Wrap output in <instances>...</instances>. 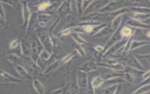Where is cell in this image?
Returning a JSON list of instances; mask_svg holds the SVG:
<instances>
[{
  "instance_id": "obj_41",
  "label": "cell",
  "mask_w": 150,
  "mask_h": 94,
  "mask_svg": "<svg viewBox=\"0 0 150 94\" xmlns=\"http://www.w3.org/2000/svg\"><path fill=\"white\" fill-rule=\"evenodd\" d=\"M83 0H76V4L78 13L79 15L81 14L82 12V5H83Z\"/></svg>"
},
{
  "instance_id": "obj_20",
  "label": "cell",
  "mask_w": 150,
  "mask_h": 94,
  "mask_svg": "<svg viewBox=\"0 0 150 94\" xmlns=\"http://www.w3.org/2000/svg\"><path fill=\"white\" fill-rule=\"evenodd\" d=\"M126 24H127L128 25L135 27V28H144V29H149V24H144V23L141 22V21L135 20L134 19H129L127 21Z\"/></svg>"
},
{
  "instance_id": "obj_37",
  "label": "cell",
  "mask_w": 150,
  "mask_h": 94,
  "mask_svg": "<svg viewBox=\"0 0 150 94\" xmlns=\"http://www.w3.org/2000/svg\"><path fill=\"white\" fill-rule=\"evenodd\" d=\"M21 0H0L1 2H3L6 3L12 6H17Z\"/></svg>"
},
{
  "instance_id": "obj_6",
  "label": "cell",
  "mask_w": 150,
  "mask_h": 94,
  "mask_svg": "<svg viewBox=\"0 0 150 94\" xmlns=\"http://www.w3.org/2000/svg\"><path fill=\"white\" fill-rule=\"evenodd\" d=\"M123 61L124 62H125L127 65L130 67L141 70H145V68L139 63V62L137 61L135 56L133 55H130L129 56H126L125 58L123 59Z\"/></svg>"
},
{
  "instance_id": "obj_19",
  "label": "cell",
  "mask_w": 150,
  "mask_h": 94,
  "mask_svg": "<svg viewBox=\"0 0 150 94\" xmlns=\"http://www.w3.org/2000/svg\"><path fill=\"white\" fill-rule=\"evenodd\" d=\"M39 51L38 49L36 41L30 42V58L35 62H36L37 59L39 56Z\"/></svg>"
},
{
  "instance_id": "obj_18",
  "label": "cell",
  "mask_w": 150,
  "mask_h": 94,
  "mask_svg": "<svg viewBox=\"0 0 150 94\" xmlns=\"http://www.w3.org/2000/svg\"><path fill=\"white\" fill-rule=\"evenodd\" d=\"M113 30L111 28V25H107L101 28L98 31H97L94 35H93V36L95 37V38L103 37V36H104L105 35H107L108 34H109Z\"/></svg>"
},
{
  "instance_id": "obj_2",
  "label": "cell",
  "mask_w": 150,
  "mask_h": 94,
  "mask_svg": "<svg viewBox=\"0 0 150 94\" xmlns=\"http://www.w3.org/2000/svg\"><path fill=\"white\" fill-rule=\"evenodd\" d=\"M25 65L26 66V70L27 72L32 76L35 77L36 76H42L43 75V72L42 69L38 66L36 62H34L30 57H25Z\"/></svg>"
},
{
  "instance_id": "obj_17",
  "label": "cell",
  "mask_w": 150,
  "mask_h": 94,
  "mask_svg": "<svg viewBox=\"0 0 150 94\" xmlns=\"http://www.w3.org/2000/svg\"><path fill=\"white\" fill-rule=\"evenodd\" d=\"M32 84L34 89L35 90L40 93V94H43L45 92V88L43 85V84L38 79H36L35 77H33L32 78Z\"/></svg>"
},
{
  "instance_id": "obj_28",
  "label": "cell",
  "mask_w": 150,
  "mask_h": 94,
  "mask_svg": "<svg viewBox=\"0 0 150 94\" xmlns=\"http://www.w3.org/2000/svg\"><path fill=\"white\" fill-rule=\"evenodd\" d=\"M150 90V86H149V83H145L144 85L141 86L139 88H138L137 90L134 91L132 93H136V94H142V93H146L149 92Z\"/></svg>"
},
{
  "instance_id": "obj_12",
  "label": "cell",
  "mask_w": 150,
  "mask_h": 94,
  "mask_svg": "<svg viewBox=\"0 0 150 94\" xmlns=\"http://www.w3.org/2000/svg\"><path fill=\"white\" fill-rule=\"evenodd\" d=\"M97 65L99 66L108 68V69H111V70L118 71V72H123V71L125 69V65H124L123 63H122L120 62H118L116 63H114V64H111V65H108V64H105L104 63L101 62V63H99L98 64H97Z\"/></svg>"
},
{
  "instance_id": "obj_32",
  "label": "cell",
  "mask_w": 150,
  "mask_h": 94,
  "mask_svg": "<svg viewBox=\"0 0 150 94\" xmlns=\"http://www.w3.org/2000/svg\"><path fill=\"white\" fill-rule=\"evenodd\" d=\"M120 33L122 38H127L132 35V30L128 27H123L121 29Z\"/></svg>"
},
{
  "instance_id": "obj_5",
  "label": "cell",
  "mask_w": 150,
  "mask_h": 94,
  "mask_svg": "<svg viewBox=\"0 0 150 94\" xmlns=\"http://www.w3.org/2000/svg\"><path fill=\"white\" fill-rule=\"evenodd\" d=\"M76 82L79 88L86 89L88 87V76L87 73L79 69L77 72V75L76 77Z\"/></svg>"
},
{
  "instance_id": "obj_11",
  "label": "cell",
  "mask_w": 150,
  "mask_h": 94,
  "mask_svg": "<svg viewBox=\"0 0 150 94\" xmlns=\"http://www.w3.org/2000/svg\"><path fill=\"white\" fill-rule=\"evenodd\" d=\"M21 53L24 57H30V42L23 39L20 43Z\"/></svg>"
},
{
  "instance_id": "obj_3",
  "label": "cell",
  "mask_w": 150,
  "mask_h": 94,
  "mask_svg": "<svg viewBox=\"0 0 150 94\" xmlns=\"http://www.w3.org/2000/svg\"><path fill=\"white\" fill-rule=\"evenodd\" d=\"M125 0H118L112 2H109L106 5L98 11L101 13H108L114 12L121 8L124 7L125 4Z\"/></svg>"
},
{
  "instance_id": "obj_29",
  "label": "cell",
  "mask_w": 150,
  "mask_h": 94,
  "mask_svg": "<svg viewBox=\"0 0 150 94\" xmlns=\"http://www.w3.org/2000/svg\"><path fill=\"white\" fill-rule=\"evenodd\" d=\"M51 55L52 53H50V52H49L47 51H46V49H42L39 53V56L38 58L40 59V60L45 61V62H47L48 61L50 58H51Z\"/></svg>"
},
{
  "instance_id": "obj_46",
  "label": "cell",
  "mask_w": 150,
  "mask_h": 94,
  "mask_svg": "<svg viewBox=\"0 0 150 94\" xmlns=\"http://www.w3.org/2000/svg\"><path fill=\"white\" fill-rule=\"evenodd\" d=\"M0 15L1 16V17L4 19L5 20V12H4V9H3V6L2 5V4H1V2L0 1Z\"/></svg>"
},
{
  "instance_id": "obj_21",
  "label": "cell",
  "mask_w": 150,
  "mask_h": 94,
  "mask_svg": "<svg viewBox=\"0 0 150 94\" xmlns=\"http://www.w3.org/2000/svg\"><path fill=\"white\" fill-rule=\"evenodd\" d=\"M23 20H24V26L26 27L30 15V12L29 8V6L28 5V2L26 1H23Z\"/></svg>"
},
{
  "instance_id": "obj_27",
  "label": "cell",
  "mask_w": 150,
  "mask_h": 94,
  "mask_svg": "<svg viewBox=\"0 0 150 94\" xmlns=\"http://www.w3.org/2000/svg\"><path fill=\"white\" fill-rule=\"evenodd\" d=\"M79 88L77 85L76 79L75 78L71 80L70 85H69V88L67 90H69V92H67V93H77L79 91Z\"/></svg>"
},
{
  "instance_id": "obj_44",
  "label": "cell",
  "mask_w": 150,
  "mask_h": 94,
  "mask_svg": "<svg viewBox=\"0 0 150 94\" xmlns=\"http://www.w3.org/2000/svg\"><path fill=\"white\" fill-rule=\"evenodd\" d=\"M19 44H20V43L19 42V40L18 39H16L13 40L10 43L9 47H10V48H16V46H18Z\"/></svg>"
},
{
  "instance_id": "obj_25",
  "label": "cell",
  "mask_w": 150,
  "mask_h": 94,
  "mask_svg": "<svg viewBox=\"0 0 150 94\" xmlns=\"http://www.w3.org/2000/svg\"><path fill=\"white\" fill-rule=\"evenodd\" d=\"M119 84H114L108 85L101 90V92L105 94H114L117 92Z\"/></svg>"
},
{
  "instance_id": "obj_1",
  "label": "cell",
  "mask_w": 150,
  "mask_h": 94,
  "mask_svg": "<svg viewBox=\"0 0 150 94\" xmlns=\"http://www.w3.org/2000/svg\"><path fill=\"white\" fill-rule=\"evenodd\" d=\"M36 31L37 37L42 44L44 49L52 53L53 52V46L50 36L42 29V28H37Z\"/></svg>"
},
{
  "instance_id": "obj_10",
  "label": "cell",
  "mask_w": 150,
  "mask_h": 94,
  "mask_svg": "<svg viewBox=\"0 0 150 94\" xmlns=\"http://www.w3.org/2000/svg\"><path fill=\"white\" fill-rule=\"evenodd\" d=\"M60 59H56L53 62L50 63L49 65H48L46 68L43 71V75H45L46 76H50L57 68L61 65L60 63Z\"/></svg>"
},
{
  "instance_id": "obj_47",
  "label": "cell",
  "mask_w": 150,
  "mask_h": 94,
  "mask_svg": "<svg viewBox=\"0 0 150 94\" xmlns=\"http://www.w3.org/2000/svg\"><path fill=\"white\" fill-rule=\"evenodd\" d=\"M94 49L98 52H101L104 51V46L100 45H96L94 47Z\"/></svg>"
},
{
  "instance_id": "obj_43",
  "label": "cell",
  "mask_w": 150,
  "mask_h": 94,
  "mask_svg": "<svg viewBox=\"0 0 150 94\" xmlns=\"http://www.w3.org/2000/svg\"><path fill=\"white\" fill-rule=\"evenodd\" d=\"M73 29H74L73 28H69L66 29H64L60 32V35H67L69 33H71V32L73 31Z\"/></svg>"
},
{
  "instance_id": "obj_15",
  "label": "cell",
  "mask_w": 150,
  "mask_h": 94,
  "mask_svg": "<svg viewBox=\"0 0 150 94\" xmlns=\"http://www.w3.org/2000/svg\"><path fill=\"white\" fill-rule=\"evenodd\" d=\"M38 24V19H37V14L34 12V13L30 14L27 26H26L28 33H29V32H31L32 31V29L33 28H35V27Z\"/></svg>"
},
{
  "instance_id": "obj_42",
  "label": "cell",
  "mask_w": 150,
  "mask_h": 94,
  "mask_svg": "<svg viewBox=\"0 0 150 94\" xmlns=\"http://www.w3.org/2000/svg\"><path fill=\"white\" fill-rule=\"evenodd\" d=\"M73 38L76 41V43L79 45H82L86 42L83 39L81 38V37L79 36L77 34H73Z\"/></svg>"
},
{
  "instance_id": "obj_8",
  "label": "cell",
  "mask_w": 150,
  "mask_h": 94,
  "mask_svg": "<svg viewBox=\"0 0 150 94\" xmlns=\"http://www.w3.org/2000/svg\"><path fill=\"white\" fill-rule=\"evenodd\" d=\"M52 19V16L49 14L45 13H39L37 14V19L38 24L41 26L43 28L49 24Z\"/></svg>"
},
{
  "instance_id": "obj_40",
  "label": "cell",
  "mask_w": 150,
  "mask_h": 94,
  "mask_svg": "<svg viewBox=\"0 0 150 94\" xmlns=\"http://www.w3.org/2000/svg\"><path fill=\"white\" fill-rule=\"evenodd\" d=\"M47 1V0H29V4L32 6H39L40 4L43 2Z\"/></svg>"
},
{
  "instance_id": "obj_48",
  "label": "cell",
  "mask_w": 150,
  "mask_h": 94,
  "mask_svg": "<svg viewBox=\"0 0 150 94\" xmlns=\"http://www.w3.org/2000/svg\"><path fill=\"white\" fill-rule=\"evenodd\" d=\"M4 85V83H1L0 84V86H3Z\"/></svg>"
},
{
  "instance_id": "obj_24",
  "label": "cell",
  "mask_w": 150,
  "mask_h": 94,
  "mask_svg": "<svg viewBox=\"0 0 150 94\" xmlns=\"http://www.w3.org/2000/svg\"><path fill=\"white\" fill-rule=\"evenodd\" d=\"M104 81V79L101 77V75L94 77L91 80L90 83L92 89H95L99 88L102 85H103Z\"/></svg>"
},
{
  "instance_id": "obj_33",
  "label": "cell",
  "mask_w": 150,
  "mask_h": 94,
  "mask_svg": "<svg viewBox=\"0 0 150 94\" xmlns=\"http://www.w3.org/2000/svg\"><path fill=\"white\" fill-rule=\"evenodd\" d=\"M69 7V2L67 1L63 2L61 5L59 6V8L57 9V12L59 14H62L63 13L65 12Z\"/></svg>"
},
{
  "instance_id": "obj_26",
  "label": "cell",
  "mask_w": 150,
  "mask_h": 94,
  "mask_svg": "<svg viewBox=\"0 0 150 94\" xmlns=\"http://www.w3.org/2000/svg\"><path fill=\"white\" fill-rule=\"evenodd\" d=\"M149 41H132L129 48V51H133L136 49L142 46L145 45H149Z\"/></svg>"
},
{
  "instance_id": "obj_23",
  "label": "cell",
  "mask_w": 150,
  "mask_h": 94,
  "mask_svg": "<svg viewBox=\"0 0 150 94\" xmlns=\"http://www.w3.org/2000/svg\"><path fill=\"white\" fill-rule=\"evenodd\" d=\"M126 81L125 80L123 76H117L115 78H112L111 79H108L107 80H104L103 84H106L107 85H111L114 84H120L125 83Z\"/></svg>"
},
{
  "instance_id": "obj_38",
  "label": "cell",
  "mask_w": 150,
  "mask_h": 94,
  "mask_svg": "<svg viewBox=\"0 0 150 94\" xmlns=\"http://www.w3.org/2000/svg\"><path fill=\"white\" fill-rule=\"evenodd\" d=\"M68 88H69V84H67V85L63 86L59 89L54 90L53 91H52L51 92L52 93H67L66 90H68Z\"/></svg>"
},
{
  "instance_id": "obj_22",
  "label": "cell",
  "mask_w": 150,
  "mask_h": 94,
  "mask_svg": "<svg viewBox=\"0 0 150 94\" xmlns=\"http://www.w3.org/2000/svg\"><path fill=\"white\" fill-rule=\"evenodd\" d=\"M101 76L104 80H107V79L117 77V76H123L124 72L111 70V71H110V72H107L104 73H102L101 75Z\"/></svg>"
},
{
  "instance_id": "obj_13",
  "label": "cell",
  "mask_w": 150,
  "mask_h": 94,
  "mask_svg": "<svg viewBox=\"0 0 150 94\" xmlns=\"http://www.w3.org/2000/svg\"><path fill=\"white\" fill-rule=\"evenodd\" d=\"M106 13H101L97 12H93L86 14L81 19L84 21H95L96 19H101L103 18H104Z\"/></svg>"
},
{
  "instance_id": "obj_30",
  "label": "cell",
  "mask_w": 150,
  "mask_h": 94,
  "mask_svg": "<svg viewBox=\"0 0 150 94\" xmlns=\"http://www.w3.org/2000/svg\"><path fill=\"white\" fill-rule=\"evenodd\" d=\"M133 19L141 21L143 20L148 19L149 18V13H141V12H135L132 16Z\"/></svg>"
},
{
  "instance_id": "obj_4",
  "label": "cell",
  "mask_w": 150,
  "mask_h": 94,
  "mask_svg": "<svg viewBox=\"0 0 150 94\" xmlns=\"http://www.w3.org/2000/svg\"><path fill=\"white\" fill-rule=\"evenodd\" d=\"M109 2V0H93L84 9V15L97 12Z\"/></svg>"
},
{
  "instance_id": "obj_31",
  "label": "cell",
  "mask_w": 150,
  "mask_h": 94,
  "mask_svg": "<svg viewBox=\"0 0 150 94\" xmlns=\"http://www.w3.org/2000/svg\"><path fill=\"white\" fill-rule=\"evenodd\" d=\"M122 15H119L115 16V18L113 19V21L112 22V24L111 25V28L112 30L115 31L120 25V22H121Z\"/></svg>"
},
{
  "instance_id": "obj_45",
  "label": "cell",
  "mask_w": 150,
  "mask_h": 94,
  "mask_svg": "<svg viewBox=\"0 0 150 94\" xmlns=\"http://www.w3.org/2000/svg\"><path fill=\"white\" fill-rule=\"evenodd\" d=\"M0 26L5 29H8V26H7V22H6L5 20H4L1 16L0 15Z\"/></svg>"
},
{
  "instance_id": "obj_16",
  "label": "cell",
  "mask_w": 150,
  "mask_h": 94,
  "mask_svg": "<svg viewBox=\"0 0 150 94\" xmlns=\"http://www.w3.org/2000/svg\"><path fill=\"white\" fill-rule=\"evenodd\" d=\"M16 70V72L22 77L28 79V80H32L33 77L27 72L25 68H24L21 65L19 64H12Z\"/></svg>"
},
{
  "instance_id": "obj_34",
  "label": "cell",
  "mask_w": 150,
  "mask_h": 94,
  "mask_svg": "<svg viewBox=\"0 0 150 94\" xmlns=\"http://www.w3.org/2000/svg\"><path fill=\"white\" fill-rule=\"evenodd\" d=\"M123 77L125 80L126 81V82H128V83H133L135 79V76L134 75L127 72H124Z\"/></svg>"
},
{
  "instance_id": "obj_39",
  "label": "cell",
  "mask_w": 150,
  "mask_h": 94,
  "mask_svg": "<svg viewBox=\"0 0 150 94\" xmlns=\"http://www.w3.org/2000/svg\"><path fill=\"white\" fill-rule=\"evenodd\" d=\"M74 49L76 50V52H77L79 55H80L82 57H83L84 56L86 55V52H85V51L83 49V48L82 47L80 46V45L79 44H76L75 45V47H74Z\"/></svg>"
},
{
  "instance_id": "obj_36",
  "label": "cell",
  "mask_w": 150,
  "mask_h": 94,
  "mask_svg": "<svg viewBox=\"0 0 150 94\" xmlns=\"http://www.w3.org/2000/svg\"><path fill=\"white\" fill-rule=\"evenodd\" d=\"M52 4L50 3V1H45L40 4L38 6V9L39 11H42L45 10L46 9L48 8L51 6Z\"/></svg>"
},
{
  "instance_id": "obj_14",
  "label": "cell",
  "mask_w": 150,
  "mask_h": 94,
  "mask_svg": "<svg viewBox=\"0 0 150 94\" xmlns=\"http://www.w3.org/2000/svg\"><path fill=\"white\" fill-rule=\"evenodd\" d=\"M79 69L88 73L92 71H96V70H97L98 65L94 62L87 61L83 63L80 67H79Z\"/></svg>"
},
{
  "instance_id": "obj_7",
  "label": "cell",
  "mask_w": 150,
  "mask_h": 94,
  "mask_svg": "<svg viewBox=\"0 0 150 94\" xmlns=\"http://www.w3.org/2000/svg\"><path fill=\"white\" fill-rule=\"evenodd\" d=\"M0 79L4 84H9L12 83H21L22 80L12 76L9 73L3 70H0Z\"/></svg>"
},
{
  "instance_id": "obj_35",
  "label": "cell",
  "mask_w": 150,
  "mask_h": 94,
  "mask_svg": "<svg viewBox=\"0 0 150 94\" xmlns=\"http://www.w3.org/2000/svg\"><path fill=\"white\" fill-rule=\"evenodd\" d=\"M76 52V51L70 53H69L67 55H66L65 56H64L62 59H60V63L61 65H63V64H65L67 62H69L72 58L74 56V55Z\"/></svg>"
},
{
  "instance_id": "obj_9",
  "label": "cell",
  "mask_w": 150,
  "mask_h": 94,
  "mask_svg": "<svg viewBox=\"0 0 150 94\" xmlns=\"http://www.w3.org/2000/svg\"><path fill=\"white\" fill-rule=\"evenodd\" d=\"M134 56L139 63L145 68V69L146 68L149 69L150 65V55L149 53L144 55L135 54Z\"/></svg>"
}]
</instances>
